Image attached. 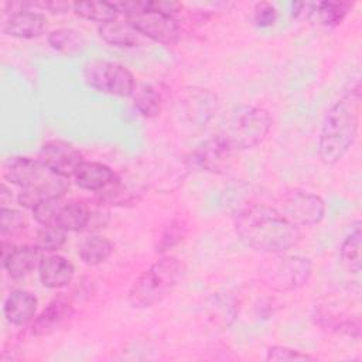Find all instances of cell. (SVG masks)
<instances>
[{
    "mask_svg": "<svg viewBox=\"0 0 362 362\" xmlns=\"http://www.w3.org/2000/svg\"><path fill=\"white\" fill-rule=\"evenodd\" d=\"M314 320L315 324H318L322 329H328L331 332L338 334H346L354 338L361 337V318L358 315L339 318L338 314L329 313L324 308H318L314 313Z\"/></svg>",
    "mask_w": 362,
    "mask_h": 362,
    "instance_id": "cell-22",
    "label": "cell"
},
{
    "mask_svg": "<svg viewBox=\"0 0 362 362\" xmlns=\"http://www.w3.org/2000/svg\"><path fill=\"white\" fill-rule=\"evenodd\" d=\"M132 96H133V105L141 116L151 119L160 115L161 105H163L161 95L151 85L143 83L140 86H136Z\"/></svg>",
    "mask_w": 362,
    "mask_h": 362,
    "instance_id": "cell-26",
    "label": "cell"
},
{
    "mask_svg": "<svg viewBox=\"0 0 362 362\" xmlns=\"http://www.w3.org/2000/svg\"><path fill=\"white\" fill-rule=\"evenodd\" d=\"M74 178L79 188L99 192L103 188H106L110 182H113L117 177L109 165L98 161L83 160L75 171Z\"/></svg>",
    "mask_w": 362,
    "mask_h": 362,
    "instance_id": "cell-18",
    "label": "cell"
},
{
    "mask_svg": "<svg viewBox=\"0 0 362 362\" xmlns=\"http://www.w3.org/2000/svg\"><path fill=\"white\" fill-rule=\"evenodd\" d=\"M3 177L20 187L17 201L31 209L44 199L64 197L69 188L68 178L51 171L40 158L27 156L8 157L3 164Z\"/></svg>",
    "mask_w": 362,
    "mask_h": 362,
    "instance_id": "cell-3",
    "label": "cell"
},
{
    "mask_svg": "<svg viewBox=\"0 0 362 362\" xmlns=\"http://www.w3.org/2000/svg\"><path fill=\"white\" fill-rule=\"evenodd\" d=\"M75 274L74 264L61 255L42 257L38 266L40 281L47 288H62L68 286Z\"/></svg>",
    "mask_w": 362,
    "mask_h": 362,
    "instance_id": "cell-15",
    "label": "cell"
},
{
    "mask_svg": "<svg viewBox=\"0 0 362 362\" xmlns=\"http://www.w3.org/2000/svg\"><path fill=\"white\" fill-rule=\"evenodd\" d=\"M115 7L141 35L163 45H174L180 40L181 30L175 17L148 7L146 1H116Z\"/></svg>",
    "mask_w": 362,
    "mask_h": 362,
    "instance_id": "cell-7",
    "label": "cell"
},
{
    "mask_svg": "<svg viewBox=\"0 0 362 362\" xmlns=\"http://www.w3.org/2000/svg\"><path fill=\"white\" fill-rule=\"evenodd\" d=\"M235 233L245 246L269 255L286 252L301 239L300 228L266 204L242 208L235 216Z\"/></svg>",
    "mask_w": 362,
    "mask_h": 362,
    "instance_id": "cell-1",
    "label": "cell"
},
{
    "mask_svg": "<svg viewBox=\"0 0 362 362\" xmlns=\"http://www.w3.org/2000/svg\"><path fill=\"white\" fill-rule=\"evenodd\" d=\"M66 242V232L49 228V226H41L35 232V242L34 245L40 247L42 252H55L61 249Z\"/></svg>",
    "mask_w": 362,
    "mask_h": 362,
    "instance_id": "cell-29",
    "label": "cell"
},
{
    "mask_svg": "<svg viewBox=\"0 0 362 362\" xmlns=\"http://www.w3.org/2000/svg\"><path fill=\"white\" fill-rule=\"evenodd\" d=\"M98 33L100 38L112 47L130 48L140 42V33L127 20H110L99 25Z\"/></svg>",
    "mask_w": 362,
    "mask_h": 362,
    "instance_id": "cell-19",
    "label": "cell"
},
{
    "mask_svg": "<svg viewBox=\"0 0 362 362\" xmlns=\"http://www.w3.org/2000/svg\"><path fill=\"white\" fill-rule=\"evenodd\" d=\"M38 158L55 174L69 178L83 161L82 154L72 144L64 140H49L42 144Z\"/></svg>",
    "mask_w": 362,
    "mask_h": 362,
    "instance_id": "cell-12",
    "label": "cell"
},
{
    "mask_svg": "<svg viewBox=\"0 0 362 362\" xmlns=\"http://www.w3.org/2000/svg\"><path fill=\"white\" fill-rule=\"evenodd\" d=\"M257 273L263 284L273 291H296L308 283L313 274V263L308 257L300 255L270 253L259 264Z\"/></svg>",
    "mask_w": 362,
    "mask_h": 362,
    "instance_id": "cell-6",
    "label": "cell"
},
{
    "mask_svg": "<svg viewBox=\"0 0 362 362\" xmlns=\"http://www.w3.org/2000/svg\"><path fill=\"white\" fill-rule=\"evenodd\" d=\"M47 28V18L42 13L24 8L11 13L3 23L1 31L13 38L31 40L40 37Z\"/></svg>",
    "mask_w": 362,
    "mask_h": 362,
    "instance_id": "cell-13",
    "label": "cell"
},
{
    "mask_svg": "<svg viewBox=\"0 0 362 362\" xmlns=\"http://www.w3.org/2000/svg\"><path fill=\"white\" fill-rule=\"evenodd\" d=\"M351 7L352 4L348 1H318L314 3L310 18L317 20L325 27H337L344 21Z\"/></svg>",
    "mask_w": 362,
    "mask_h": 362,
    "instance_id": "cell-24",
    "label": "cell"
},
{
    "mask_svg": "<svg viewBox=\"0 0 362 362\" xmlns=\"http://www.w3.org/2000/svg\"><path fill=\"white\" fill-rule=\"evenodd\" d=\"M253 20H255V24L260 28L272 27L277 20V10L272 3L260 1L255 6Z\"/></svg>",
    "mask_w": 362,
    "mask_h": 362,
    "instance_id": "cell-32",
    "label": "cell"
},
{
    "mask_svg": "<svg viewBox=\"0 0 362 362\" xmlns=\"http://www.w3.org/2000/svg\"><path fill=\"white\" fill-rule=\"evenodd\" d=\"M361 221H355L339 247L341 259L352 273L361 272Z\"/></svg>",
    "mask_w": 362,
    "mask_h": 362,
    "instance_id": "cell-25",
    "label": "cell"
},
{
    "mask_svg": "<svg viewBox=\"0 0 362 362\" xmlns=\"http://www.w3.org/2000/svg\"><path fill=\"white\" fill-rule=\"evenodd\" d=\"M47 41L52 49L66 55H74L76 52H81L86 45V40L82 35V33L75 28L52 30L48 34Z\"/></svg>",
    "mask_w": 362,
    "mask_h": 362,
    "instance_id": "cell-23",
    "label": "cell"
},
{
    "mask_svg": "<svg viewBox=\"0 0 362 362\" xmlns=\"http://www.w3.org/2000/svg\"><path fill=\"white\" fill-rule=\"evenodd\" d=\"M37 297L25 290L11 291L3 303V315L13 325H25L37 313Z\"/></svg>",
    "mask_w": 362,
    "mask_h": 362,
    "instance_id": "cell-17",
    "label": "cell"
},
{
    "mask_svg": "<svg viewBox=\"0 0 362 362\" xmlns=\"http://www.w3.org/2000/svg\"><path fill=\"white\" fill-rule=\"evenodd\" d=\"M317 358L283 345H273L266 352L267 362H298V361H315Z\"/></svg>",
    "mask_w": 362,
    "mask_h": 362,
    "instance_id": "cell-31",
    "label": "cell"
},
{
    "mask_svg": "<svg viewBox=\"0 0 362 362\" xmlns=\"http://www.w3.org/2000/svg\"><path fill=\"white\" fill-rule=\"evenodd\" d=\"M34 219L41 226L57 228L65 232H76L90 223V209L86 204L64 197L48 198L37 204L33 209Z\"/></svg>",
    "mask_w": 362,
    "mask_h": 362,
    "instance_id": "cell-8",
    "label": "cell"
},
{
    "mask_svg": "<svg viewBox=\"0 0 362 362\" xmlns=\"http://www.w3.org/2000/svg\"><path fill=\"white\" fill-rule=\"evenodd\" d=\"M185 102H188L185 106V115L189 117V120L199 124L205 123L212 115L214 107H216V98L206 89H189Z\"/></svg>",
    "mask_w": 362,
    "mask_h": 362,
    "instance_id": "cell-21",
    "label": "cell"
},
{
    "mask_svg": "<svg viewBox=\"0 0 362 362\" xmlns=\"http://www.w3.org/2000/svg\"><path fill=\"white\" fill-rule=\"evenodd\" d=\"M72 10L76 16L100 24L115 20L119 16L115 3L109 1H76L72 4Z\"/></svg>",
    "mask_w": 362,
    "mask_h": 362,
    "instance_id": "cell-27",
    "label": "cell"
},
{
    "mask_svg": "<svg viewBox=\"0 0 362 362\" xmlns=\"http://www.w3.org/2000/svg\"><path fill=\"white\" fill-rule=\"evenodd\" d=\"M184 266L175 256H163L133 283L127 301L133 308H150L163 301L182 277Z\"/></svg>",
    "mask_w": 362,
    "mask_h": 362,
    "instance_id": "cell-4",
    "label": "cell"
},
{
    "mask_svg": "<svg viewBox=\"0 0 362 362\" xmlns=\"http://www.w3.org/2000/svg\"><path fill=\"white\" fill-rule=\"evenodd\" d=\"M361 120V81L354 78L327 112L318 134V157L325 165L344 158L356 140Z\"/></svg>",
    "mask_w": 362,
    "mask_h": 362,
    "instance_id": "cell-2",
    "label": "cell"
},
{
    "mask_svg": "<svg viewBox=\"0 0 362 362\" xmlns=\"http://www.w3.org/2000/svg\"><path fill=\"white\" fill-rule=\"evenodd\" d=\"M236 150L219 134L201 141L191 153L189 161L192 167L209 173L225 174L232 163Z\"/></svg>",
    "mask_w": 362,
    "mask_h": 362,
    "instance_id": "cell-11",
    "label": "cell"
},
{
    "mask_svg": "<svg viewBox=\"0 0 362 362\" xmlns=\"http://www.w3.org/2000/svg\"><path fill=\"white\" fill-rule=\"evenodd\" d=\"M188 232L187 221L182 218H173L163 228L158 240L156 243V253L164 255L178 243H181Z\"/></svg>",
    "mask_w": 362,
    "mask_h": 362,
    "instance_id": "cell-28",
    "label": "cell"
},
{
    "mask_svg": "<svg viewBox=\"0 0 362 362\" xmlns=\"http://www.w3.org/2000/svg\"><path fill=\"white\" fill-rule=\"evenodd\" d=\"M83 79L92 89L112 96H132L136 89L134 76L124 65L105 59L88 61Z\"/></svg>",
    "mask_w": 362,
    "mask_h": 362,
    "instance_id": "cell-9",
    "label": "cell"
},
{
    "mask_svg": "<svg viewBox=\"0 0 362 362\" xmlns=\"http://www.w3.org/2000/svg\"><path fill=\"white\" fill-rule=\"evenodd\" d=\"M272 124V116L266 109L260 106L240 105L229 112L219 136H222L236 151L247 150L256 147L266 139Z\"/></svg>",
    "mask_w": 362,
    "mask_h": 362,
    "instance_id": "cell-5",
    "label": "cell"
},
{
    "mask_svg": "<svg viewBox=\"0 0 362 362\" xmlns=\"http://www.w3.org/2000/svg\"><path fill=\"white\" fill-rule=\"evenodd\" d=\"M113 253V243L102 235H89L78 243V256L88 266H98Z\"/></svg>",
    "mask_w": 362,
    "mask_h": 362,
    "instance_id": "cell-20",
    "label": "cell"
},
{
    "mask_svg": "<svg viewBox=\"0 0 362 362\" xmlns=\"http://www.w3.org/2000/svg\"><path fill=\"white\" fill-rule=\"evenodd\" d=\"M74 314V307L65 298L52 300L33 321L31 334L35 337L49 335L57 331Z\"/></svg>",
    "mask_w": 362,
    "mask_h": 362,
    "instance_id": "cell-16",
    "label": "cell"
},
{
    "mask_svg": "<svg viewBox=\"0 0 362 362\" xmlns=\"http://www.w3.org/2000/svg\"><path fill=\"white\" fill-rule=\"evenodd\" d=\"M277 209L297 228L311 226L324 219L325 202L317 194L296 188L287 191L280 198Z\"/></svg>",
    "mask_w": 362,
    "mask_h": 362,
    "instance_id": "cell-10",
    "label": "cell"
},
{
    "mask_svg": "<svg viewBox=\"0 0 362 362\" xmlns=\"http://www.w3.org/2000/svg\"><path fill=\"white\" fill-rule=\"evenodd\" d=\"M27 226L25 215L14 208L1 206L0 209V233L1 236L6 235H16L21 232Z\"/></svg>",
    "mask_w": 362,
    "mask_h": 362,
    "instance_id": "cell-30",
    "label": "cell"
},
{
    "mask_svg": "<svg viewBox=\"0 0 362 362\" xmlns=\"http://www.w3.org/2000/svg\"><path fill=\"white\" fill-rule=\"evenodd\" d=\"M42 257V250L35 245L11 246L10 250L1 249L3 267L13 279H21L38 269Z\"/></svg>",
    "mask_w": 362,
    "mask_h": 362,
    "instance_id": "cell-14",
    "label": "cell"
}]
</instances>
